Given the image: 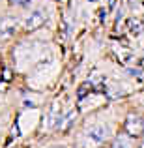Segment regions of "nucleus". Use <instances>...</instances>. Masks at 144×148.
<instances>
[{
    "label": "nucleus",
    "instance_id": "obj_5",
    "mask_svg": "<svg viewBox=\"0 0 144 148\" xmlns=\"http://www.w3.org/2000/svg\"><path fill=\"white\" fill-rule=\"evenodd\" d=\"M142 19H129V23H127V26H129V30L133 34H141L142 32Z\"/></svg>",
    "mask_w": 144,
    "mask_h": 148
},
{
    "label": "nucleus",
    "instance_id": "obj_1",
    "mask_svg": "<svg viewBox=\"0 0 144 148\" xmlns=\"http://www.w3.org/2000/svg\"><path fill=\"white\" fill-rule=\"evenodd\" d=\"M45 21H47V15L41 10H36L25 19V30H36V28H40V26H43Z\"/></svg>",
    "mask_w": 144,
    "mask_h": 148
},
{
    "label": "nucleus",
    "instance_id": "obj_6",
    "mask_svg": "<svg viewBox=\"0 0 144 148\" xmlns=\"http://www.w3.org/2000/svg\"><path fill=\"white\" fill-rule=\"evenodd\" d=\"M114 148H133L131 139L126 137V135H118V139L114 141Z\"/></svg>",
    "mask_w": 144,
    "mask_h": 148
},
{
    "label": "nucleus",
    "instance_id": "obj_9",
    "mask_svg": "<svg viewBox=\"0 0 144 148\" xmlns=\"http://www.w3.org/2000/svg\"><path fill=\"white\" fill-rule=\"evenodd\" d=\"M4 79H6V81L11 79V69H4Z\"/></svg>",
    "mask_w": 144,
    "mask_h": 148
},
{
    "label": "nucleus",
    "instance_id": "obj_3",
    "mask_svg": "<svg viewBox=\"0 0 144 148\" xmlns=\"http://www.w3.org/2000/svg\"><path fill=\"white\" fill-rule=\"evenodd\" d=\"M17 30V19L13 17H4L0 21V38H10Z\"/></svg>",
    "mask_w": 144,
    "mask_h": 148
},
{
    "label": "nucleus",
    "instance_id": "obj_4",
    "mask_svg": "<svg viewBox=\"0 0 144 148\" xmlns=\"http://www.w3.org/2000/svg\"><path fill=\"white\" fill-rule=\"evenodd\" d=\"M107 127L105 126H92V127H88V131H86V135H88V139H90L92 143H103L105 139H107Z\"/></svg>",
    "mask_w": 144,
    "mask_h": 148
},
{
    "label": "nucleus",
    "instance_id": "obj_13",
    "mask_svg": "<svg viewBox=\"0 0 144 148\" xmlns=\"http://www.w3.org/2000/svg\"><path fill=\"white\" fill-rule=\"evenodd\" d=\"M116 6V0H109V8H114Z\"/></svg>",
    "mask_w": 144,
    "mask_h": 148
},
{
    "label": "nucleus",
    "instance_id": "obj_8",
    "mask_svg": "<svg viewBox=\"0 0 144 148\" xmlns=\"http://www.w3.org/2000/svg\"><path fill=\"white\" fill-rule=\"evenodd\" d=\"M73 118H75V112H69L68 116H66V118H62V124H60V127H58V130H68L69 126H71V122H73Z\"/></svg>",
    "mask_w": 144,
    "mask_h": 148
},
{
    "label": "nucleus",
    "instance_id": "obj_14",
    "mask_svg": "<svg viewBox=\"0 0 144 148\" xmlns=\"http://www.w3.org/2000/svg\"><path fill=\"white\" fill-rule=\"evenodd\" d=\"M141 148H144V143H142V145H141Z\"/></svg>",
    "mask_w": 144,
    "mask_h": 148
},
{
    "label": "nucleus",
    "instance_id": "obj_12",
    "mask_svg": "<svg viewBox=\"0 0 144 148\" xmlns=\"http://www.w3.org/2000/svg\"><path fill=\"white\" fill-rule=\"evenodd\" d=\"M11 2H15V4H26L28 0H11Z\"/></svg>",
    "mask_w": 144,
    "mask_h": 148
},
{
    "label": "nucleus",
    "instance_id": "obj_15",
    "mask_svg": "<svg viewBox=\"0 0 144 148\" xmlns=\"http://www.w3.org/2000/svg\"><path fill=\"white\" fill-rule=\"evenodd\" d=\"M88 2H96V0H88Z\"/></svg>",
    "mask_w": 144,
    "mask_h": 148
},
{
    "label": "nucleus",
    "instance_id": "obj_2",
    "mask_svg": "<svg viewBox=\"0 0 144 148\" xmlns=\"http://www.w3.org/2000/svg\"><path fill=\"white\" fill-rule=\"evenodd\" d=\"M126 130H127V133H129L131 137L141 135L142 131H144V120L139 118V116H127V120H126Z\"/></svg>",
    "mask_w": 144,
    "mask_h": 148
},
{
    "label": "nucleus",
    "instance_id": "obj_7",
    "mask_svg": "<svg viewBox=\"0 0 144 148\" xmlns=\"http://www.w3.org/2000/svg\"><path fill=\"white\" fill-rule=\"evenodd\" d=\"M92 88H94V84H92V83H84V84H81V88L77 90V98H79V99H83L84 96H86L88 92L92 90Z\"/></svg>",
    "mask_w": 144,
    "mask_h": 148
},
{
    "label": "nucleus",
    "instance_id": "obj_10",
    "mask_svg": "<svg viewBox=\"0 0 144 148\" xmlns=\"http://www.w3.org/2000/svg\"><path fill=\"white\" fill-rule=\"evenodd\" d=\"M105 17H107V11H105V10H99V19H101V21H103Z\"/></svg>",
    "mask_w": 144,
    "mask_h": 148
},
{
    "label": "nucleus",
    "instance_id": "obj_11",
    "mask_svg": "<svg viewBox=\"0 0 144 148\" xmlns=\"http://www.w3.org/2000/svg\"><path fill=\"white\" fill-rule=\"evenodd\" d=\"M131 75H141V69H129Z\"/></svg>",
    "mask_w": 144,
    "mask_h": 148
}]
</instances>
